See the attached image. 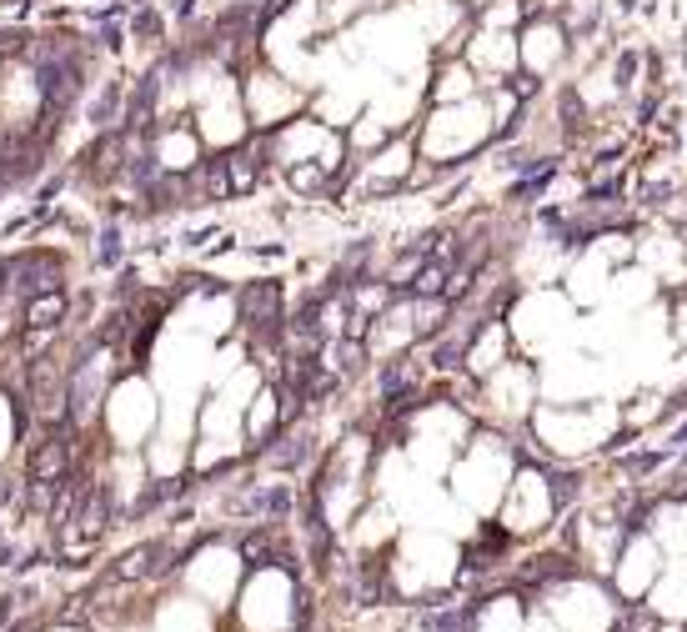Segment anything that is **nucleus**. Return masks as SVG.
I'll return each instance as SVG.
<instances>
[{
    "label": "nucleus",
    "instance_id": "39448f33",
    "mask_svg": "<svg viewBox=\"0 0 687 632\" xmlns=\"http://www.w3.org/2000/svg\"><path fill=\"white\" fill-rule=\"evenodd\" d=\"M457 6H477V0H457Z\"/></svg>",
    "mask_w": 687,
    "mask_h": 632
},
{
    "label": "nucleus",
    "instance_id": "f257e3e1",
    "mask_svg": "<svg viewBox=\"0 0 687 632\" xmlns=\"http://www.w3.org/2000/svg\"><path fill=\"white\" fill-rule=\"evenodd\" d=\"M577 56V41L567 31V21L557 11H532L522 26H517V71L537 76L552 86V76Z\"/></svg>",
    "mask_w": 687,
    "mask_h": 632
},
{
    "label": "nucleus",
    "instance_id": "7ed1b4c3",
    "mask_svg": "<svg viewBox=\"0 0 687 632\" xmlns=\"http://www.w3.org/2000/svg\"><path fill=\"white\" fill-rule=\"evenodd\" d=\"M66 316H71L66 291H41V296H26L21 322H26V332H61V327H66Z\"/></svg>",
    "mask_w": 687,
    "mask_h": 632
},
{
    "label": "nucleus",
    "instance_id": "f03ea898",
    "mask_svg": "<svg viewBox=\"0 0 687 632\" xmlns=\"http://www.w3.org/2000/svg\"><path fill=\"white\" fill-rule=\"evenodd\" d=\"M236 316H241V327L251 337L281 342V332H286V291H281V281H246L236 291Z\"/></svg>",
    "mask_w": 687,
    "mask_h": 632
},
{
    "label": "nucleus",
    "instance_id": "20e7f679",
    "mask_svg": "<svg viewBox=\"0 0 687 632\" xmlns=\"http://www.w3.org/2000/svg\"><path fill=\"white\" fill-rule=\"evenodd\" d=\"M567 577H577L572 557H532V562H522V582H567Z\"/></svg>",
    "mask_w": 687,
    "mask_h": 632
}]
</instances>
